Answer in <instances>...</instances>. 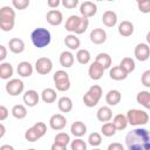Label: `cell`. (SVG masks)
<instances>
[{
    "mask_svg": "<svg viewBox=\"0 0 150 150\" xmlns=\"http://www.w3.org/2000/svg\"><path fill=\"white\" fill-rule=\"evenodd\" d=\"M14 69L9 62H2L0 64V77L2 80H9V77L13 76Z\"/></svg>",
    "mask_w": 150,
    "mask_h": 150,
    "instance_id": "obj_30",
    "label": "cell"
},
{
    "mask_svg": "<svg viewBox=\"0 0 150 150\" xmlns=\"http://www.w3.org/2000/svg\"><path fill=\"white\" fill-rule=\"evenodd\" d=\"M120 67H121L124 71H127L128 74H130V73H132V71L135 70L136 64H135V61H134L131 57H123L122 61L120 62Z\"/></svg>",
    "mask_w": 150,
    "mask_h": 150,
    "instance_id": "obj_33",
    "label": "cell"
},
{
    "mask_svg": "<svg viewBox=\"0 0 150 150\" xmlns=\"http://www.w3.org/2000/svg\"><path fill=\"white\" fill-rule=\"evenodd\" d=\"M46 20L49 25L52 26H60L62 23V20H63V15L60 11L57 9H50L47 12L46 14Z\"/></svg>",
    "mask_w": 150,
    "mask_h": 150,
    "instance_id": "obj_12",
    "label": "cell"
},
{
    "mask_svg": "<svg viewBox=\"0 0 150 150\" xmlns=\"http://www.w3.org/2000/svg\"><path fill=\"white\" fill-rule=\"evenodd\" d=\"M135 57L141 61L144 62L150 57V47L148 43H138L135 47Z\"/></svg>",
    "mask_w": 150,
    "mask_h": 150,
    "instance_id": "obj_10",
    "label": "cell"
},
{
    "mask_svg": "<svg viewBox=\"0 0 150 150\" xmlns=\"http://www.w3.org/2000/svg\"><path fill=\"white\" fill-rule=\"evenodd\" d=\"M122 100V95L118 90L116 89H111L105 94V102L108 103V105H117Z\"/></svg>",
    "mask_w": 150,
    "mask_h": 150,
    "instance_id": "obj_18",
    "label": "cell"
},
{
    "mask_svg": "<svg viewBox=\"0 0 150 150\" xmlns=\"http://www.w3.org/2000/svg\"><path fill=\"white\" fill-rule=\"evenodd\" d=\"M61 4H62L63 7L71 9V8H75L79 5V0H63Z\"/></svg>",
    "mask_w": 150,
    "mask_h": 150,
    "instance_id": "obj_46",
    "label": "cell"
},
{
    "mask_svg": "<svg viewBox=\"0 0 150 150\" xmlns=\"http://www.w3.org/2000/svg\"><path fill=\"white\" fill-rule=\"evenodd\" d=\"M27 150H35V149H27Z\"/></svg>",
    "mask_w": 150,
    "mask_h": 150,
    "instance_id": "obj_56",
    "label": "cell"
},
{
    "mask_svg": "<svg viewBox=\"0 0 150 150\" xmlns=\"http://www.w3.org/2000/svg\"><path fill=\"white\" fill-rule=\"evenodd\" d=\"M116 128L112 122H107V123H103V125L101 127V132L103 136L105 137H111L116 134Z\"/></svg>",
    "mask_w": 150,
    "mask_h": 150,
    "instance_id": "obj_35",
    "label": "cell"
},
{
    "mask_svg": "<svg viewBox=\"0 0 150 150\" xmlns=\"http://www.w3.org/2000/svg\"><path fill=\"white\" fill-rule=\"evenodd\" d=\"M12 5L14 6L15 9L22 11V9H26L29 6V0H13Z\"/></svg>",
    "mask_w": 150,
    "mask_h": 150,
    "instance_id": "obj_44",
    "label": "cell"
},
{
    "mask_svg": "<svg viewBox=\"0 0 150 150\" xmlns=\"http://www.w3.org/2000/svg\"><path fill=\"white\" fill-rule=\"evenodd\" d=\"M25 84L20 79H12L6 83V91L11 96H18L23 91Z\"/></svg>",
    "mask_w": 150,
    "mask_h": 150,
    "instance_id": "obj_7",
    "label": "cell"
},
{
    "mask_svg": "<svg viewBox=\"0 0 150 150\" xmlns=\"http://www.w3.org/2000/svg\"><path fill=\"white\" fill-rule=\"evenodd\" d=\"M23 102L27 107H35L38 103H39V100H40V96L38 94L36 90L34 89H29L27 90L25 94H23Z\"/></svg>",
    "mask_w": 150,
    "mask_h": 150,
    "instance_id": "obj_14",
    "label": "cell"
},
{
    "mask_svg": "<svg viewBox=\"0 0 150 150\" xmlns=\"http://www.w3.org/2000/svg\"><path fill=\"white\" fill-rule=\"evenodd\" d=\"M30 40H32V43L34 45V47H36L38 49H41V48L47 47L50 43L52 35L47 28L38 27V28L33 29V32L30 33Z\"/></svg>",
    "mask_w": 150,
    "mask_h": 150,
    "instance_id": "obj_2",
    "label": "cell"
},
{
    "mask_svg": "<svg viewBox=\"0 0 150 150\" xmlns=\"http://www.w3.org/2000/svg\"><path fill=\"white\" fill-rule=\"evenodd\" d=\"M8 117V109L5 105H0V121H5Z\"/></svg>",
    "mask_w": 150,
    "mask_h": 150,
    "instance_id": "obj_47",
    "label": "cell"
},
{
    "mask_svg": "<svg viewBox=\"0 0 150 150\" xmlns=\"http://www.w3.org/2000/svg\"><path fill=\"white\" fill-rule=\"evenodd\" d=\"M12 115H13V117H15L18 120H22L27 116V109L22 104H15L12 108Z\"/></svg>",
    "mask_w": 150,
    "mask_h": 150,
    "instance_id": "obj_34",
    "label": "cell"
},
{
    "mask_svg": "<svg viewBox=\"0 0 150 150\" xmlns=\"http://www.w3.org/2000/svg\"><path fill=\"white\" fill-rule=\"evenodd\" d=\"M90 41L95 45H102L107 40V33L103 28H94L91 32H90Z\"/></svg>",
    "mask_w": 150,
    "mask_h": 150,
    "instance_id": "obj_13",
    "label": "cell"
},
{
    "mask_svg": "<svg viewBox=\"0 0 150 150\" xmlns=\"http://www.w3.org/2000/svg\"><path fill=\"white\" fill-rule=\"evenodd\" d=\"M9 50L14 54H20L25 50V42L19 38H12L8 42Z\"/></svg>",
    "mask_w": 150,
    "mask_h": 150,
    "instance_id": "obj_17",
    "label": "cell"
},
{
    "mask_svg": "<svg viewBox=\"0 0 150 150\" xmlns=\"http://www.w3.org/2000/svg\"><path fill=\"white\" fill-rule=\"evenodd\" d=\"M97 12V6L96 4L91 2V1H83L80 5V13L82 18H91L96 14Z\"/></svg>",
    "mask_w": 150,
    "mask_h": 150,
    "instance_id": "obj_9",
    "label": "cell"
},
{
    "mask_svg": "<svg viewBox=\"0 0 150 150\" xmlns=\"http://www.w3.org/2000/svg\"><path fill=\"white\" fill-rule=\"evenodd\" d=\"M70 131L75 137H82L87 132V125L81 121H75L70 127Z\"/></svg>",
    "mask_w": 150,
    "mask_h": 150,
    "instance_id": "obj_24",
    "label": "cell"
},
{
    "mask_svg": "<svg viewBox=\"0 0 150 150\" xmlns=\"http://www.w3.org/2000/svg\"><path fill=\"white\" fill-rule=\"evenodd\" d=\"M102 22L105 27H114L117 23V14L114 11H105L102 15Z\"/></svg>",
    "mask_w": 150,
    "mask_h": 150,
    "instance_id": "obj_19",
    "label": "cell"
},
{
    "mask_svg": "<svg viewBox=\"0 0 150 150\" xmlns=\"http://www.w3.org/2000/svg\"><path fill=\"white\" fill-rule=\"evenodd\" d=\"M95 62H97V63L105 70V69L110 68L112 60H111V56H110L109 54H107V53H100V54L95 57Z\"/></svg>",
    "mask_w": 150,
    "mask_h": 150,
    "instance_id": "obj_27",
    "label": "cell"
},
{
    "mask_svg": "<svg viewBox=\"0 0 150 150\" xmlns=\"http://www.w3.org/2000/svg\"><path fill=\"white\" fill-rule=\"evenodd\" d=\"M109 76L115 80V81H122V80H125L128 77V73L124 71L120 64L118 66H114L112 68H110V71H109Z\"/></svg>",
    "mask_w": 150,
    "mask_h": 150,
    "instance_id": "obj_22",
    "label": "cell"
},
{
    "mask_svg": "<svg viewBox=\"0 0 150 150\" xmlns=\"http://www.w3.org/2000/svg\"><path fill=\"white\" fill-rule=\"evenodd\" d=\"M127 118L131 125H144L149 122V115L141 109H130L127 112Z\"/></svg>",
    "mask_w": 150,
    "mask_h": 150,
    "instance_id": "obj_5",
    "label": "cell"
},
{
    "mask_svg": "<svg viewBox=\"0 0 150 150\" xmlns=\"http://www.w3.org/2000/svg\"><path fill=\"white\" fill-rule=\"evenodd\" d=\"M70 149L71 150H87V143L81 138H76L70 142Z\"/></svg>",
    "mask_w": 150,
    "mask_h": 150,
    "instance_id": "obj_40",
    "label": "cell"
},
{
    "mask_svg": "<svg viewBox=\"0 0 150 150\" xmlns=\"http://www.w3.org/2000/svg\"><path fill=\"white\" fill-rule=\"evenodd\" d=\"M0 150H15V149L9 144H4V145L0 146Z\"/></svg>",
    "mask_w": 150,
    "mask_h": 150,
    "instance_id": "obj_52",
    "label": "cell"
},
{
    "mask_svg": "<svg viewBox=\"0 0 150 150\" xmlns=\"http://www.w3.org/2000/svg\"><path fill=\"white\" fill-rule=\"evenodd\" d=\"M103 73H104V69L97 63V62H93L90 66H89V69H88V74H89V77L94 81H97L100 80L102 76H103Z\"/></svg>",
    "mask_w": 150,
    "mask_h": 150,
    "instance_id": "obj_15",
    "label": "cell"
},
{
    "mask_svg": "<svg viewBox=\"0 0 150 150\" xmlns=\"http://www.w3.org/2000/svg\"><path fill=\"white\" fill-rule=\"evenodd\" d=\"M57 107H59V110L60 111H62V112H69L73 109V101L68 96H62L57 101Z\"/></svg>",
    "mask_w": 150,
    "mask_h": 150,
    "instance_id": "obj_26",
    "label": "cell"
},
{
    "mask_svg": "<svg viewBox=\"0 0 150 150\" xmlns=\"http://www.w3.org/2000/svg\"><path fill=\"white\" fill-rule=\"evenodd\" d=\"M96 117H97V120H98L100 122H104V123L110 122L111 118H112V110L110 109V107L103 105V107H101V108L97 110Z\"/></svg>",
    "mask_w": 150,
    "mask_h": 150,
    "instance_id": "obj_16",
    "label": "cell"
},
{
    "mask_svg": "<svg viewBox=\"0 0 150 150\" xmlns=\"http://www.w3.org/2000/svg\"><path fill=\"white\" fill-rule=\"evenodd\" d=\"M112 123H114L116 130H124L129 124L127 115H123V114H117L116 116H114Z\"/></svg>",
    "mask_w": 150,
    "mask_h": 150,
    "instance_id": "obj_28",
    "label": "cell"
},
{
    "mask_svg": "<svg viewBox=\"0 0 150 150\" xmlns=\"http://www.w3.org/2000/svg\"><path fill=\"white\" fill-rule=\"evenodd\" d=\"M102 97V88L98 84H94L89 88V90L83 95V103L88 108L95 107Z\"/></svg>",
    "mask_w": 150,
    "mask_h": 150,
    "instance_id": "obj_4",
    "label": "cell"
},
{
    "mask_svg": "<svg viewBox=\"0 0 150 150\" xmlns=\"http://www.w3.org/2000/svg\"><path fill=\"white\" fill-rule=\"evenodd\" d=\"M117 29H118L120 35H122L124 38H128V36L132 35V33H134V25H132V22H130L128 20H124L118 25Z\"/></svg>",
    "mask_w": 150,
    "mask_h": 150,
    "instance_id": "obj_20",
    "label": "cell"
},
{
    "mask_svg": "<svg viewBox=\"0 0 150 150\" xmlns=\"http://www.w3.org/2000/svg\"><path fill=\"white\" fill-rule=\"evenodd\" d=\"M137 7L142 13H150V0H141L137 1Z\"/></svg>",
    "mask_w": 150,
    "mask_h": 150,
    "instance_id": "obj_43",
    "label": "cell"
},
{
    "mask_svg": "<svg viewBox=\"0 0 150 150\" xmlns=\"http://www.w3.org/2000/svg\"><path fill=\"white\" fill-rule=\"evenodd\" d=\"M53 69V62L48 57H40L35 62V70L40 75H47Z\"/></svg>",
    "mask_w": 150,
    "mask_h": 150,
    "instance_id": "obj_8",
    "label": "cell"
},
{
    "mask_svg": "<svg viewBox=\"0 0 150 150\" xmlns=\"http://www.w3.org/2000/svg\"><path fill=\"white\" fill-rule=\"evenodd\" d=\"M54 143L63 145V146H67L70 143V137H69V135L67 132H59V134H56V136L54 138Z\"/></svg>",
    "mask_w": 150,
    "mask_h": 150,
    "instance_id": "obj_37",
    "label": "cell"
},
{
    "mask_svg": "<svg viewBox=\"0 0 150 150\" xmlns=\"http://www.w3.org/2000/svg\"><path fill=\"white\" fill-rule=\"evenodd\" d=\"M74 55L69 50H64L60 54V64L64 68H70L74 64Z\"/></svg>",
    "mask_w": 150,
    "mask_h": 150,
    "instance_id": "obj_23",
    "label": "cell"
},
{
    "mask_svg": "<svg viewBox=\"0 0 150 150\" xmlns=\"http://www.w3.org/2000/svg\"><path fill=\"white\" fill-rule=\"evenodd\" d=\"M50 150H67V146H63V145H60V144L53 143V144H52V146H50Z\"/></svg>",
    "mask_w": 150,
    "mask_h": 150,
    "instance_id": "obj_51",
    "label": "cell"
},
{
    "mask_svg": "<svg viewBox=\"0 0 150 150\" xmlns=\"http://www.w3.org/2000/svg\"><path fill=\"white\" fill-rule=\"evenodd\" d=\"M88 26H89V19L81 16V21H80L79 27H77V29H76V32H75V35H76V34H83V33L87 30Z\"/></svg>",
    "mask_w": 150,
    "mask_h": 150,
    "instance_id": "obj_41",
    "label": "cell"
},
{
    "mask_svg": "<svg viewBox=\"0 0 150 150\" xmlns=\"http://www.w3.org/2000/svg\"><path fill=\"white\" fill-rule=\"evenodd\" d=\"M6 56H7V48L4 45H1L0 46V61H4Z\"/></svg>",
    "mask_w": 150,
    "mask_h": 150,
    "instance_id": "obj_49",
    "label": "cell"
},
{
    "mask_svg": "<svg viewBox=\"0 0 150 150\" xmlns=\"http://www.w3.org/2000/svg\"><path fill=\"white\" fill-rule=\"evenodd\" d=\"M128 150H150V131L144 128H136L125 136Z\"/></svg>",
    "mask_w": 150,
    "mask_h": 150,
    "instance_id": "obj_1",
    "label": "cell"
},
{
    "mask_svg": "<svg viewBox=\"0 0 150 150\" xmlns=\"http://www.w3.org/2000/svg\"><path fill=\"white\" fill-rule=\"evenodd\" d=\"M41 98L45 103H54L56 101V91L53 88H46L41 93Z\"/></svg>",
    "mask_w": 150,
    "mask_h": 150,
    "instance_id": "obj_32",
    "label": "cell"
},
{
    "mask_svg": "<svg viewBox=\"0 0 150 150\" xmlns=\"http://www.w3.org/2000/svg\"><path fill=\"white\" fill-rule=\"evenodd\" d=\"M25 138H26L28 142H35V141L40 139V137L38 136V134L34 131V129H33L32 127L26 130V132H25Z\"/></svg>",
    "mask_w": 150,
    "mask_h": 150,
    "instance_id": "obj_42",
    "label": "cell"
},
{
    "mask_svg": "<svg viewBox=\"0 0 150 150\" xmlns=\"http://www.w3.org/2000/svg\"><path fill=\"white\" fill-rule=\"evenodd\" d=\"M0 129H1V132H0V137H4V135H5V132H6V129H5V125H4V123H1V124H0Z\"/></svg>",
    "mask_w": 150,
    "mask_h": 150,
    "instance_id": "obj_53",
    "label": "cell"
},
{
    "mask_svg": "<svg viewBox=\"0 0 150 150\" xmlns=\"http://www.w3.org/2000/svg\"><path fill=\"white\" fill-rule=\"evenodd\" d=\"M146 43L150 45V30H149L148 34H146Z\"/></svg>",
    "mask_w": 150,
    "mask_h": 150,
    "instance_id": "obj_54",
    "label": "cell"
},
{
    "mask_svg": "<svg viewBox=\"0 0 150 150\" xmlns=\"http://www.w3.org/2000/svg\"><path fill=\"white\" fill-rule=\"evenodd\" d=\"M15 12L9 6H4L0 9V28L4 32H9L14 28Z\"/></svg>",
    "mask_w": 150,
    "mask_h": 150,
    "instance_id": "obj_3",
    "label": "cell"
},
{
    "mask_svg": "<svg viewBox=\"0 0 150 150\" xmlns=\"http://www.w3.org/2000/svg\"><path fill=\"white\" fill-rule=\"evenodd\" d=\"M60 4H61L60 0H48L47 1V5H48L49 8H56Z\"/></svg>",
    "mask_w": 150,
    "mask_h": 150,
    "instance_id": "obj_50",
    "label": "cell"
},
{
    "mask_svg": "<svg viewBox=\"0 0 150 150\" xmlns=\"http://www.w3.org/2000/svg\"><path fill=\"white\" fill-rule=\"evenodd\" d=\"M141 82H142V84H143L144 87L150 88V69L145 70V71L142 74V76H141Z\"/></svg>",
    "mask_w": 150,
    "mask_h": 150,
    "instance_id": "obj_45",
    "label": "cell"
},
{
    "mask_svg": "<svg viewBox=\"0 0 150 150\" xmlns=\"http://www.w3.org/2000/svg\"><path fill=\"white\" fill-rule=\"evenodd\" d=\"M67 124V120L62 114H54L50 118H49V127L53 130H62Z\"/></svg>",
    "mask_w": 150,
    "mask_h": 150,
    "instance_id": "obj_11",
    "label": "cell"
},
{
    "mask_svg": "<svg viewBox=\"0 0 150 150\" xmlns=\"http://www.w3.org/2000/svg\"><path fill=\"white\" fill-rule=\"evenodd\" d=\"M93 150H101V149H98V148H94Z\"/></svg>",
    "mask_w": 150,
    "mask_h": 150,
    "instance_id": "obj_55",
    "label": "cell"
},
{
    "mask_svg": "<svg viewBox=\"0 0 150 150\" xmlns=\"http://www.w3.org/2000/svg\"><path fill=\"white\" fill-rule=\"evenodd\" d=\"M88 143L93 148H96L102 143V136L98 132H91L89 135V137H88Z\"/></svg>",
    "mask_w": 150,
    "mask_h": 150,
    "instance_id": "obj_38",
    "label": "cell"
},
{
    "mask_svg": "<svg viewBox=\"0 0 150 150\" xmlns=\"http://www.w3.org/2000/svg\"><path fill=\"white\" fill-rule=\"evenodd\" d=\"M107 150H124V148H123V145L121 143L114 142V143H110L108 145V149Z\"/></svg>",
    "mask_w": 150,
    "mask_h": 150,
    "instance_id": "obj_48",
    "label": "cell"
},
{
    "mask_svg": "<svg viewBox=\"0 0 150 150\" xmlns=\"http://www.w3.org/2000/svg\"><path fill=\"white\" fill-rule=\"evenodd\" d=\"M55 88L59 91H67L70 88V80L69 75L64 70H56L54 76H53Z\"/></svg>",
    "mask_w": 150,
    "mask_h": 150,
    "instance_id": "obj_6",
    "label": "cell"
},
{
    "mask_svg": "<svg viewBox=\"0 0 150 150\" xmlns=\"http://www.w3.org/2000/svg\"><path fill=\"white\" fill-rule=\"evenodd\" d=\"M64 45L70 50H75V49H79V47L81 45V41L75 34H68L64 38Z\"/></svg>",
    "mask_w": 150,
    "mask_h": 150,
    "instance_id": "obj_29",
    "label": "cell"
},
{
    "mask_svg": "<svg viewBox=\"0 0 150 150\" xmlns=\"http://www.w3.org/2000/svg\"><path fill=\"white\" fill-rule=\"evenodd\" d=\"M16 70L21 77H29L33 74V66L28 61H22L18 64Z\"/></svg>",
    "mask_w": 150,
    "mask_h": 150,
    "instance_id": "obj_21",
    "label": "cell"
},
{
    "mask_svg": "<svg viewBox=\"0 0 150 150\" xmlns=\"http://www.w3.org/2000/svg\"><path fill=\"white\" fill-rule=\"evenodd\" d=\"M32 128L34 129V131L38 134V136H39L40 138L43 137V136L46 135V132H47V125H46V123H43V122H36Z\"/></svg>",
    "mask_w": 150,
    "mask_h": 150,
    "instance_id": "obj_39",
    "label": "cell"
},
{
    "mask_svg": "<svg viewBox=\"0 0 150 150\" xmlns=\"http://www.w3.org/2000/svg\"><path fill=\"white\" fill-rule=\"evenodd\" d=\"M81 21V16L79 15H70L67 21H66V25H64V28L66 30L70 32V33H75L77 27H79V23Z\"/></svg>",
    "mask_w": 150,
    "mask_h": 150,
    "instance_id": "obj_25",
    "label": "cell"
},
{
    "mask_svg": "<svg viewBox=\"0 0 150 150\" xmlns=\"http://www.w3.org/2000/svg\"><path fill=\"white\" fill-rule=\"evenodd\" d=\"M76 60L80 64H87L90 61V53L88 49H79L76 53Z\"/></svg>",
    "mask_w": 150,
    "mask_h": 150,
    "instance_id": "obj_36",
    "label": "cell"
},
{
    "mask_svg": "<svg viewBox=\"0 0 150 150\" xmlns=\"http://www.w3.org/2000/svg\"><path fill=\"white\" fill-rule=\"evenodd\" d=\"M136 101L142 107H144L146 109H150V93L149 91H146V90L139 91L136 96Z\"/></svg>",
    "mask_w": 150,
    "mask_h": 150,
    "instance_id": "obj_31",
    "label": "cell"
}]
</instances>
